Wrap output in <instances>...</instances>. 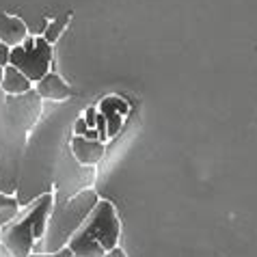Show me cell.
Here are the masks:
<instances>
[{
	"label": "cell",
	"instance_id": "4",
	"mask_svg": "<svg viewBox=\"0 0 257 257\" xmlns=\"http://www.w3.org/2000/svg\"><path fill=\"white\" fill-rule=\"evenodd\" d=\"M9 65L18 67L33 84L50 74L52 65V46L44 37H26L20 46L11 48Z\"/></svg>",
	"mask_w": 257,
	"mask_h": 257
},
{
	"label": "cell",
	"instance_id": "7",
	"mask_svg": "<svg viewBox=\"0 0 257 257\" xmlns=\"http://www.w3.org/2000/svg\"><path fill=\"white\" fill-rule=\"evenodd\" d=\"M0 87H3V91L9 95H22L26 91L33 89V82L28 80L18 67L7 65L3 69V82H0Z\"/></svg>",
	"mask_w": 257,
	"mask_h": 257
},
{
	"label": "cell",
	"instance_id": "1",
	"mask_svg": "<svg viewBox=\"0 0 257 257\" xmlns=\"http://www.w3.org/2000/svg\"><path fill=\"white\" fill-rule=\"evenodd\" d=\"M121 223L110 201H97L91 214L69 238L67 246L74 257H104L117 246Z\"/></svg>",
	"mask_w": 257,
	"mask_h": 257
},
{
	"label": "cell",
	"instance_id": "5",
	"mask_svg": "<svg viewBox=\"0 0 257 257\" xmlns=\"http://www.w3.org/2000/svg\"><path fill=\"white\" fill-rule=\"evenodd\" d=\"M71 152H74L76 160L87 167H93L104 158V143L91 141L84 137H74L71 139Z\"/></svg>",
	"mask_w": 257,
	"mask_h": 257
},
{
	"label": "cell",
	"instance_id": "2",
	"mask_svg": "<svg viewBox=\"0 0 257 257\" xmlns=\"http://www.w3.org/2000/svg\"><path fill=\"white\" fill-rule=\"evenodd\" d=\"M52 210H54V195L46 192L39 199H35V203L28 205V210L18 214V218H13L9 225H5L0 229V242L5 244L7 251L13 257L31 255L35 242L44 238Z\"/></svg>",
	"mask_w": 257,
	"mask_h": 257
},
{
	"label": "cell",
	"instance_id": "3",
	"mask_svg": "<svg viewBox=\"0 0 257 257\" xmlns=\"http://www.w3.org/2000/svg\"><path fill=\"white\" fill-rule=\"evenodd\" d=\"M99 201L95 190H82L76 197H71L67 203L54 205L52 216L48 220V229L44 238L35 242L33 253H56L67 246L69 238L76 233V229L82 225V220L89 216L91 210Z\"/></svg>",
	"mask_w": 257,
	"mask_h": 257
},
{
	"label": "cell",
	"instance_id": "13",
	"mask_svg": "<svg viewBox=\"0 0 257 257\" xmlns=\"http://www.w3.org/2000/svg\"><path fill=\"white\" fill-rule=\"evenodd\" d=\"M89 130H91V127L87 125V121H84V119L76 121V125H74V134H76V137H87Z\"/></svg>",
	"mask_w": 257,
	"mask_h": 257
},
{
	"label": "cell",
	"instance_id": "10",
	"mask_svg": "<svg viewBox=\"0 0 257 257\" xmlns=\"http://www.w3.org/2000/svg\"><path fill=\"white\" fill-rule=\"evenodd\" d=\"M106 132H108V139H112L115 134L121 130V125H123V112H106Z\"/></svg>",
	"mask_w": 257,
	"mask_h": 257
},
{
	"label": "cell",
	"instance_id": "12",
	"mask_svg": "<svg viewBox=\"0 0 257 257\" xmlns=\"http://www.w3.org/2000/svg\"><path fill=\"white\" fill-rule=\"evenodd\" d=\"M28 257H74V253L69 251V246H65V248H61V251H56V253H31Z\"/></svg>",
	"mask_w": 257,
	"mask_h": 257
},
{
	"label": "cell",
	"instance_id": "6",
	"mask_svg": "<svg viewBox=\"0 0 257 257\" xmlns=\"http://www.w3.org/2000/svg\"><path fill=\"white\" fill-rule=\"evenodd\" d=\"M35 87H37L39 97L52 99V102H63V99H67L71 95L65 80H63L59 74H54V71H50V74H46L39 82H35Z\"/></svg>",
	"mask_w": 257,
	"mask_h": 257
},
{
	"label": "cell",
	"instance_id": "14",
	"mask_svg": "<svg viewBox=\"0 0 257 257\" xmlns=\"http://www.w3.org/2000/svg\"><path fill=\"white\" fill-rule=\"evenodd\" d=\"M95 117H97V110L95 108H87V112H84V121H87V125L91 127V130H95Z\"/></svg>",
	"mask_w": 257,
	"mask_h": 257
},
{
	"label": "cell",
	"instance_id": "16",
	"mask_svg": "<svg viewBox=\"0 0 257 257\" xmlns=\"http://www.w3.org/2000/svg\"><path fill=\"white\" fill-rule=\"evenodd\" d=\"M0 257H13L9 251H7V248H5V244H3V242H0Z\"/></svg>",
	"mask_w": 257,
	"mask_h": 257
},
{
	"label": "cell",
	"instance_id": "9",
	"mask_svg": "<svg viewBox=\"0 0 257 257\" xmlns=\"http://www.w3.org/2000/svg\"><path fill=\"white\" fill-rule=\"evenodd\" d=\"M67 22H69V16H65V18H61V20H56V22H52L48 28H46V35H44V39L48 41L50 46L54 44L56 39L61 37V33H63V28L67 26Z\"/></svg>",
	"mask_w": 257,
	"mask_h": 257
},
{
	"label": "cell",
	"instance_id": "15",
	"mask_svg": "<svg viewBox=\"0 0 257 257\" xmlns=\"http://www.w3.org/2000/svg\"><path fill=\"white\" fill-rule=\"evenodd\" d=\"M104 257H127V255H125V251H123V248H119V246H115V248H110V251H108V253H106Z\"/></svg>",
	"mask_w": 257,
	"mask_h": 257
},
{
	"label": "cell",
	"instance_id": "8",
	"mask_svg": "<svg viewBox=\"0 0 257 257\" xmlns=\"http://www.w3.org/2000/svg\"><path fill=\"white\" fill-rule=\"evenodd\" d=\"M18 214H20L18 199L9 195H0V229L5 225H9L13 218H18Z\"/></svg>",
	"mask_w": 257,
	"mask_h": 257
},
{
	"label": "cell",
	"instance_id": "11",
	"mask_svg": "<svg viewBox=\"0 0 257 257\" xmlns=\"http://www.w3.org/2000/svg\"><path fill=\"white\" fill-rule=\"evenodd\" d=\"M9 59H11V46L5 44V41H0V67H7L9 65Z\"/></svg>",
	"mask_w": 257,
	"mask_h": 257
}]
</instances>
